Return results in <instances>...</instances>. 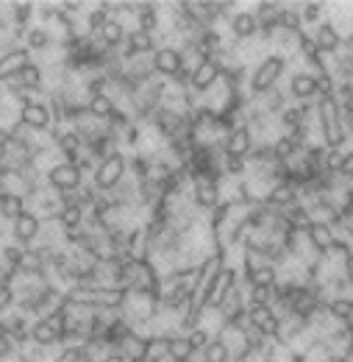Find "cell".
Instances as JSON below:
<instances>
[{
    "label": "cell",
    "mask_w": 353,
    "mask_h": 362,
    "mask_svg": "<svg viewBox=\"0 0 353 362\" xmlns=\"http://www.w3.org/2000/svg\"><path fill=\"white\" fill-rule=\"evenodd\" d=\"M317 126H320V136H323V145L325 148L342 151L351 142L345 126H342V106H340L337 95L317 98Z\"/></svg>",
    "instance_id": "1"
},
{
    "label": "cell",
    "mask_w": 353,
    "mask_h": 362,
    "mask_svg": "<svg viewBox=\"0 0 353 362\" xmlns=\"http://www.w3.org/2000/svg\"><path fill=\"white\" fill-rule=\"evenodd\" d=\"M287 76V59L278 56V53H270L267 59H262L251 73H248V95L251 98H259L270 92L273 87H278Z\"/></svg>",
    "instance_id": "2"
},
{
    "label": "cell",
    "mask_w": 353,
    "mask_h": 362,
    "mask_svg": "<svg viewBox=\"0 0 353 362\" xmlns=\"http://www.w3.org/2000/svg\"><path fill=\"white\" fill-rule=\"evenodd\" d=\"M126 176H128V156H126V151H120V153H114V156L97 162V168H95L89 184H92L97 192H112Z\"/></svg>",
    "instance_id": "3"
},
{
    "label": "cell",
    "mask_w": 353,
    "mask_h": 362,
    "mask_svg": "<svg viewBox=\"0 0 353 362\" xmlns=\"http://www.w3.org/2000/svg\"><path fill=\"white\" fill-rule=\"evenodd\" d=\"M239 284V271H237V265H231V262H222V268L217 271V276L209 281V287L203 290V304H206V310H217L222 304V298L234 290Z\"/></svg>",
    "instance_id": "4"
},
{
    "label": "cell",
    "mask_w": 353,
    "mask_h": 362,
    "mask_svg": "<svg viewBox=\"0 0 353 362\" xmlns=\"http://www.w3.org/2000/svg\"><path fill=\"white\" fill-rule=\"evenodd\" d=\"M189 198H192V204H195V209L201 215H209L222 201V181L209 179V176H195L192 179V189H189Z\"/></svg>",
    "instance_id": "5"
},
{
    "label": "cell",
    "mask_w": 353,
    "mask_h": 362,
    "mask_svg": "<svg viewBox=\"0 0 353 362\" xmlns=\"http://www.w3.org/2000/svg\"><path fill=\"white\" fill-rule=\"evenodd\" d=\"M25 204H28V212H31V215H37L42 223L56 221V218H59V212H61L59 192H56V189H50L47 184L40 187L37 192H31V195L25 198Z\"/></svg>",
    "instance_id": "6"
},
{
    "label": "cell",
    "mask_w": 353,
    "mask_h": 362,
    "mask_svg": "<svg viewBox=\"0 0 353 362\" xmlns=\"http://www.w3.org/2000/svg\"><path fill=\"white\" fill-rule=\"evenodd\" d=\"M87 181V176L73 165V162H59L44 173V184L56 192H67V189H78Z\"/></svg>",
    "instance_id": "7"
},
{
    "label": "cell",
    "mask_w": 353,
    "mask_h": 362,
    "mask_svg": "<svg viewBox=\"0 0 353 362\" xmlns=\"http://www.w3.org/2000/svg\"><path fill=\"white\" fill-rule=\"evenodd\" d=\"M17 123L28 126L31 132L50 134V129H53V112H50L47 100H34V103L23 106V109H20V117H17Z\"/></svg>",
    "instance_id": "8"
},
{
    "label": "cell",
    "mask_w": 353,
    "mask_h": 362,
    "mask_svg": "<svg viewBox=\"0 0 353 362\" xmlns=\"http://www.w3.org/2000/svg\"><path fill=\"white\" fill-rule=\"evenodd\" d=\"M31 62H34V53H31L25 45L11 47V50L0 53V87H3L6 81L17 78V76L31 64Z\"/></svg>",
    "instance_id": "9"
},
{
    "label": "cell",
    "mask_w": 353,
    "mask_h": 362,
    "mask_svg": "<svg viewBox=\"0 0 353 362\" xmlns=\"http://www.w3.org/2000/svg\"><path fill=\"white\" fill-rule=\"evenodd\" d=\"M150 64H153V73L164 81H170L178 70L184 67V59H181V50L173 45H162L150 53Z\"/></svg>",
    "instance_id": "10"
},
{
    "label": "cell",
    "mask_w": 353,
    "mask_h": 362,
    "mask_svg": "<svg viewBox=\"0 0 353 362\" xmlns=\"http://www.w3.org/2000/svg\"><path fill=\"white\" fill-rule=\"evenodd\" d=\"M228 37L237 40V42H251L259 37V23H256V14L251 8H239L231 14L228 20Z\"/></svg>",
    "instance_id": "11"
},
{
    "label": "cell",
    "mask_w": 353,
    "mask_h": 362,
    "mask_svg": "<svg viewBox=\"0 0 353 362\" xmlns=\"http://www.w3.org/2000/svg\"><path fill=\"white\" fill-rule=\"evenodd\" d=\"M40 231H42V221H40L37 215L25 212L23 218H17V221L8 226V240L17 243V245H23V248H31V245L37 243Z\"/></svg>",
    "instance_id": "12"
},
{
    "label": "cell",
    "mask_w": 353,
    "mask_h": 362,
    "mask_svg": "<svg viewBox=\"0 0 353 362\" xmlns=\"http://www.w3.org/2000/svg\"><path fill=\"white\" fill-rule=\"evenodd\" d=\"M256 148V139H253V132L248 126H237L234 132H228L225 139H222V151L225 156H237V159H248Z\"/></svg>",
    "instance_id": "13"
},
{
    "label": "cell",
    "mask_w": 353,
    "mask_h": 362,
    "mask_svg": "<svg viewBox=\"0 0 353 362\" xmlns=\"http://www.w3.org/2000/svg\"><path fill=\"white\" fill-rule=\"evenodd\" d=\"M222 76V67L217 59H206V62H201L195 70H192V78H189V90H195L198 95H206V92L212 90L217 81H220Z\"/></svg>",
    "instance_id": "14"
},
{
    "label": "cell",
    "mask_w": 353,
    "mask_h": 362,
    "mask_svg": "<svg viewBox=\"0 0 353 362\" xmlns=\"http://www.w3.org/2000/svg\"><path fill=\"white\" fill-rule=\"evenodd\" d=\"M287 95H289V100L292 103H309V100H317V95H314V76L306 73V70H295L292 76H289V81H287Z\"/></svg>",
    "instance_id": "15"
},
{
    "label": "cell",
    "mask_w": 353,
    "mask_h": 362,
    "mask_svg": "<svg viewBox=\"0 0 353 362\" xmlns=\"http://www.w3.org/2000/svg\"><path fill=\"white\" fill-rule=\"evenodd\" d=\"M306 240L311 243V248L320 254V257H325V254H331V248L337 245V228L331 226V223H317V221H311L309 226H306Z\"/></svg>",
    "instance_id": "16"
},
{
    "label": "cell",
    "mask_w": 353,
    "mask_h": 362,
    "mask_svg": "<svg viewBox=\"0 0 353 362\" xmlns=\"http://www.w3.org/2000/svg\"><path fill=\"white\" fill-rule=\"evenodd\" d=\"M298 201H301V198H298V187H295L292 181H275V184L270 187V192H267L265 206L284 212V209L295 206Z\"/></svg>",
    "instance_id": "17"
},
{
    "label": "cell",
    "mask_w": 353,
    "mask_h": 362,
    "mask_svg": "<svg viewBox=\"0 0 353 362\" xmlns=\"http://www.w3.org/2000/svg\"><path fill=\"white\" fill-rule=\"evenodd\" d=\"M309 37L323 56H334L340 50V45H342V34L328 20H323L320 25H314V31H309Z\"/></svg>",
    "instance_id": "18"
},
{
    "label": "cell",
    "mask_w": 353,
    "mask_h": 362,
    "mask_svg": "<svg viewBox=\"0 0 353 362\" xmlns=\"http://www.w3.org/2000/svg\"><path fill=\"white\" fill-rule=\"evenodd\" d=\"M248 320H251V329H256L259 334H265V337H273V340H275L281 320H278V315H275L273 307H248Z\"/></svg>",
    "instance_id": "19"
},
{
    "label": "cell",
    "mask_w": 353,
    "mask_h": 362,
    "mask_svg": "<svg viewBox=\"0 0 353 362\" xmlns=\"http://www.w3.org/2000/svg\"><path fill=\"white\" fill-rule=\"evenodd\" d=\"M31 343L42 346V349H61V332L56 317L53 320H34L31 323Z\"/></svg>",
    "instance_id": "20"
},
{
    "label": "cell",
    "mask_w": 353,
    "mask_h": 362,
    "mask_svg": "<svg viewBox=\"0 0 353 362\" xmlns=\"http://www.w3.org/2000/svg\"><path fill=\"white\" fill-rule=\"evenodd\" d=\"M23 45L28 47V50L34 53V59H37V56H42V53H47V50H53V47L59 45V40L53 37L50 28H44V25H31V28L25 31Z\"/></svg>",
    "instance_id": "21"
},
{
    "label": "cell",
    "mask_w": 353,
    "mask_h": 362,
    "mask_svg": "<svg viewBox=\"0 0 353 362\" xmlns=\"http://www.w3.org/2000/svg\"><path fill=\"white\" fill-rule=\"evenodd\" d=\"M253 103H256V109H259V112H265V115H270V117H278V115H281L292 100H289L287 90L278 84V87H273V90L265 92V95L253 98Z\"/></svg>",
    "instance_id": "22"
},
{
    "label": "cell",
    "mask_w": 353,
    "mask_h": 362,
    "mask_svg": "<svg viewBox=\"0 0 353 362\" xmlns=\"http://www.w3.org/2000/svg\"><path fill=\"white\" fill-rule=\"evenodd\" d=\"M270 151H273V159H275L278 165H287V162H292V159L304 151V142H301L298 136L281 134L273 145H270Z\"/></svg>",
    "instance_id": "23"
},
{
    "label": "cell",
    "mask_w": 353,
    "mask_h": 362,
    "mask_svg": "<svg viewBox=\"0 0 353 362\" xmlns=\"http://www.w3.org/2000/svg\"><path fill=\"white\" fill-rule=\"evenodd\" d=\"M97 37V42L106 47V50H120L123 42H126V37H128V31L123 28V23L120 20H109L103 28H100V34H95Z\"/></svg>",
    "instance_id": "24"
},
{
    "label": "cell",
    "mask_w": 353,
    "mask_h": 362,
    "mask_svg": "<svg viewBox=\"0 0 353 362\" xmlns=\"http://www.w3.org/2000/svg\"><path fill=\"white\" fill-rule=\"evenodd\" d=\"M8 17H11V25L20 28V31H28L31 25H37V14H34V3L31 0L8 3Z\"/></svg>",
    "instance_id": "25"
},
{
    "label": "cell",
    "mask_w": 353,
    "mask_h": 362,
    "mask_svg": "<svg viewBox=\"0 0 353 362\" xmlns=\"http://www.w3.org/2000/svg\"><path fill=\"white\" fill-rule=\"evenodd\" d=\"M278 28L289 34H304V20H301V3H281L278 11Z\"/></svg>",
    "instance_id": "26"
},
{
    "label": "cell",
    "mask_w": 353,
    "mask_h": 362,
    "mask_svg": "<svg viewBox=\"0 0 353 362\" xmlns=\"http://www.w3.org/2000/svg\"><path fill=\"white\" fill-rule=\"evenodd\" d=\"M25 212H28V204H25V198L0 192V221H3L6 226H11V223H14L17 218H23Z\"/></svg>",
    "instance_id": "27"
},
{
    "label": "cell",
    "mask_w": 353,
    "mask_h": 362,
    "mask_svg": "<svg viewBox=\"0 0 353 362\" xmlns=\"http://www.w3.org/2000/svg\"><path fill=\"white\" fill-rule=\"evenodd\" d=\"M164 349H167V354H170V360L173 362H192V357H195V351H192L186 334L164 337Z\"/></svg>",
    "instance_id": "28"
},
{
    "label": "cell",
    "mask_w": 353,
    "mask_h": 362,
    "mask_svg": "<svg viewBox=\"0 0 353 362\" xmlns=\"http://www.w3.org/2000/svg\"><path fill=\"white\" fill-rule=\"evenodd\" d=\"M17 81H20V87L28 92H37V95H44V73L42 67L37 64V62H31L20 76H17Z\"/></svg>",
    "instance_id": "29"
},
{
    "label": "cell",
    "mask_w": 353,
    "mask_h": 362,
    "mask_svg": "<svg viewBox=\"0 0 353 362\" xmlns=\"http://www.w3.org/2000/svg\"><path fill=\"white\" fill-rule=\"evenodd\" d=\"M112 20V14H109V8H106V0L103 3H97V6H92L87 8V14H84V28H87V34H100V28L106 25Z\"/></svg>",
    "instance_id": "30"
},
{
    "label": "cell",
    "mask_w": 353,
    "mask_h": 362,
    "mask_svg": "<svg viewBox=\"0 0 353 362\" xmlns=\"http://www.w3.org/2000/svg\"><path fill=\"white\" fill-rule=\"evenodd\" d=\"M87 112L92 117H97V120H103V123H109L112 120V115L117 112V106H114V100L109 98V95H92L87 103Z\"/></svg>",
    "instance_id": "31"
},
{
    "label": "cell",
    "mask_w": 353,
    "mask_h": 362,
    "mask_svg": "<svg viewBox=\"0 0 353 362\" xmlns=\"http://www.w3.org/2000/svg\"><path fill=\"white\" fill-rule=\"evenodd\" d=\"M325 11H328V3H323V0H306V3H301V20H304V28L320 25L323 17H325Z\"/></svg>",
    "instance_id": "32"
},
{
    "label": "cell",
    "mask_w": 353,
    "mask_h": 362,
    "mask_svg": "<svg viewBox=\"0 0 353 362\" xmlns=\"http://www.w3.org/2000/svg\"><path fill=\"white\" fill-rule=\"evenodd\" d=\"M56 223L64 228V231H76V228L84 226V206H61Z\"/></svg>",
    "instance_id": "33"
},
{
    "label": "cell",
    "mask_w": 353,
    "mask_h": 362,
    "mask_svg": "<svg viewBox=\"0 0 353 362\" xmlns=\"http://www.w3.org/2000/svg\"><path fill=\"white\" fill-rule=\"evenodd\" d=\"M278 287H248V307H273Z\"/></svg>",
    "instance_id": "34"
},
{
    "label": "cell",
    "mask_w": 353,
    "mask_h": 362,
    "mask_svg": "<svg viewBox=\"0 0 353 362\" xmlns=\"http://www.w3.org/2000/svg\"><path fill=\"white\" fill-rule=\"evenodd\" d=\"M325 310L337 323H353V298H331Z\"/></svg>",
    "instance_id": "35"
},
{
    "label": "cell",
    "mask_w": 353,
    "mask_h": 362,
    "mask_svg": "<svg viewBox=\"0 0 353 362\" xmlns=\"http://www.w3.org/2000/svg\"><path fill=\"white\" fill-rule=\"evenodd\" d=\"M342 159H345V151L325 148V153H323V176H340V170H342Z\"/></svg>",
    "instance_id": "36"
},
{
    "label": "cell",
    "mask_w": 353,
    "mask_h": 362,
    "mask_svg": "<svg viewBox=\"0 0 353 362\" xmlns=\"http://www.w3.org/2000/svg\"><path fill=\"white\" fill-rule=\"evenodd\" d=\"M59 3H34V14H37V25H44V28H50L53 23H56V17H59Z\"/></svg>",
    "instance_id": "37"
},
{
    "label": "cell",
    "mask_w": 353,
    "mask_h": 362,
    "mask_svg": "<svg viewBox=\"0 0 353 362\" xmlns=\"http://www.w3.org/2000/svg\"><path fill=\"white\" fill-rule=\"evenodd\" d=\"M212 337H215V334H212V332H206L203 326H195V329H189V332H186V340H189V346H192V351H195V354H201V351L209 346V340H212Z\"/></svg>",
    "instance_id": "38"
},
{
    "label": "cell",
    "mask_w": 353,
    "mask_h": 362,
    "mask_svg": "<svg viewBox=\"0 0 353 362\" xmlns=\"http://www.w3.org/2000/svg\"><path fill=\"white\" fill-rule=\"evenodd\" d=\"M337 92V78L331 73H317L314 76V95L317 98H331Z\"/></svg>",
    "instance_id": "39"
},
{
    "label": "cell",
    "mask_w": 353,
    "mask_h": 362,
    "mask_svg": "<svg viewBox=\"0 0 353 362\" xmlns=\"http://www.w3.org/2000/svg\"><path fill=\"white\" fill-rule=\"evenodd\" d=\"M340 176L353 181V148L351 151H345V159H342V170H340Z\"/></svg>",
    "instance_id": "40"
},
{
    "label": "cell",
    "mask_w": 353,
    "mask_h": 362,
    "mask_svg": "<svg viewBox=\"0 0 353 362\" xmlns=\"http://www.w3.org/2000/svg\"><path fill=\"white\" fill-rule=\"evenodd\" d=\"M8 142H11V136H8V129H3V126H0V168L6 165V153H8Z\"/></svg>",
    "instance_id": "41"
},
{
    "label": "cell",
    "mask_w": 353,
    "mask_h": 362,
    "mask_svg": "<svg viewBox=\"0 0 353 362\" xmlns=\"http://www.w3.org/2000/svg\"><path fill=\"white\" fill-rule=\"evenodd\" d=\"M345 279H348V284L353 287V251L348 254V259H345Z\"/></svg>",
    "instance_id": "42"
},
{
    "label": "cell",
    "mask_w": 353,
    "mask_h": 362,
    "mask_svg": "<svg viewBox=\"0 0 353 362\" xmlns=\"http://www.w3.org/2000/svg\"><path fill=\"white\" fill-rule=\"evenodd\" d=\"M103 362H123V357H120V354H112L109 360H103Z\"/></svg>",
    "instance_id": "43"
},
{
    "label": "cell",
    "mask_w": 353,
    "mask_h": 362,
    "mask_svg": "<svg viewBox=\"0 0 353 362\" xmlns=\"http://www.w3.org/2000/svg\"><path fill=\"white\" fill-rule=\"evenodd\" d=\"M0 103H3V87H0Z\"/></svg>",
    "instance_id": "44"
},
{
    "label": "cell",
    "mask_w": 353,
    "mask_h": 362,
    "mask_svg": "<svg viewBox=\"0 0 353 362\" xmlns=\"http://www.w3.org/2000/svg\"><path fill=\"white\" fill-rule=\"evenodd\" d=\"M262 362H278V360H262Z\"/></svg>",
    "instance_id": "45"
}]
</instances>
